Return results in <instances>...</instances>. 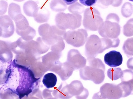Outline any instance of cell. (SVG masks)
Here are the masks:
<instances>
[{
  "mask_svg": "<svg viewBox=\"0 0 133 99\" xmlns=\"http://www.w3.org/2000/svg\"><path fill=\"white\" fill-rule=\"evenodd\" d=\"M40 79L30 67L17 64L14 59L8 62L7 77L0 92L9 91L19 99L27 97L38 88Z\"/></svg>",
  "mask_w": 133,
  "mask_h": 99,
  "instance_id": "cell-1",
  "label": "cell"
},
{
  "mask_svg": "<svg viewBox=\"0 0 133 99\" xmlns=\"http://www.w3.org/2000/svg\"><path fill=\"white\" fill-rule=\"evenodd\" d=\"M15 32L14 23L9 16H0V36L4 38L10 37Z\"/></svg>",
  "mask_w": 133,
  "mask_h": 99,
  "instance_id": "cell-2",
  "label": "cell"
},
{
  "mask_svg": "<svg viewBox=\"0 0 133 99\" xmlns=\"http://www.w3.org/2000/svg\"><path fill=\"white\" fill-rule=\"evenodd\" d=\"M105 64L112 67H116L122 64L123 58L121 54L115 50H112L105 54L104 57Z\"/></svg>",
  "mask_w": 133,
  "mask_h": 99,
  "instance_id": "cell-3",
  "label": "cell"
},
{
  "mask_svg": "<svg viewBox=\"0 0 133 99\" xmlns=\"http://www.w3.org/2000/svg\"><path fill=\"white\" fill-rule=\"evenodd\" d=\"M10 42L0 40V59L7 63L12 60L13 54Z\"/></svg>",
  "mask_w": 133,
  "mask_h": 99,
  "instance_id": "cell-4",
  "label": "cell"
},
{
  "mask_svg": "<svg viewBox=\"0 0 133 99\" xmlns=\"http://www.w3.org/2000/svg\"><path fill=\"white\" fill-rule=\"evenodd\" d=\"M42 82L46 88H52L56 85L57 82L56 76L53 73L46 74L43 77Z\"/></svg>",
  "mask_w": 133,
  "mask_h": 99,
  "instance_id": "cell-5",
  "label": "cell"
},
{
  "mask_svg": "<svg viewBox=\"0 0 133 99\" xmlns=\"http://www.w3.org/2000/svg\"><path fill=\"white\" fill-rule=\"evenodd\" d=\"M20 6L15 3H11L9 6L8 14L12 20H15L16 18L21 15Z\"/></svg>",
  "mask_w": 133,
  "mask_h": 99,
  "instance_id": "cell-6",
  "label": "cell"
},
{
  "mask_svg": "<svg viewBox=\"0 0 133 99\" xmlns=\"http://www.w3.org/2000/svg\"><path fill=\"white\" fill-rule=\"evenodd\" d=\"M10 48L12 52L16 55L22 53L24 51V43L22 38L16 41L10 43Z\"/></svg>",
  "mask_w": 133,
  "mask_h": 99,
  "instance_id": "cell-7",
  "label": "cell"
},
{
  "mask_svg": "<svg viewBox=\"0 0 133 99\" xmlns=\"http://www.w3.org/2000/svg\"><path fill=\"white\" fill-rule=\"evenodd\" d=\"M123 75V71L120 68H110L107 71V75L112 80H115L121 78Z\"/></svg>",
  "mask_w": 133,
  "mask_h": 99,
  "instance_id": "cell-8",
  "label": "cell"
},
{
  "mask_svg": "<svg viewBox=\"0 0 133 99\" xmlns=\"http://www.w3.org/2000/svg\"><path fill=\"white\" fill-rule=\"evenodd\" d=\"M8 64L0 59V85L4 84L6 79Z\"/></svg>",
  "mask_w": 133,
  "mask_h": 99,
  "instance_id": "cell-9",
  "label": "cell"
},
{
  "mask_svg": "<svg viewBox=\"0 0 133 99\" xmlns=\"http://www.w3.org/2000/svg\"><path fill=\"white\" fill-rule=\"evenodd\" d=\"M133 79V72L131 71L125 70L123 71V75L121 77L122 82L128 80V81Z\"/></svg>",
  "mask_w": 133,
  "mask_h": 99,
  "instance_id": "cell-10",
  "label": "cell"
},
{
  "mask_svg": "<svg viewBox=\"0 0 133 99\" xmlns=\"http://www.w3.org/2000/svg\"><path fill=\"white\" fill-rule=\"evenodd\" d=\"M17 97L7 91L0 92V99H16Z\"/></svg>",
  "mask_w": 133,
  "mask_h": 99,
  "instance_id": "cell-11",
  "label": "cell"
},
{
  "mask_svg": "<svg viewBox=\"0 0 133 99\" xmlns=\"http://www.w3.org/2000/svg\"><path fill=\"white\" fill-rule=\"evenodd\" d=\"M8 4L4 0L0 1V16L3 15L7 12Z\"/></svg>",
  "mask_w": 133,
  "mask_h": 99,
  "instance_id": "cell-12",
  "label": "cell"
},
{
  "mask_svg": "<svg viewBox=\"0 0 133 99\" xmlns=\"http://www.w3.org/2000/svg\"><path fill=\"white\" fill-rule=\"evenodd\" d=\"M81 4L87 6H90L95 4L97 0H79Z\"/></svg>",
  "mask_w": 133,
  "mask_h": 99,
  "instance_id": "cell-13",
  "label": "cell"
},
{
  "mask_svg": "<svg viewBox=\"0 0 133 99\" xmlns=\"http://www.w3.org/2000/svg\"><path fill=\"white\" fill-rule=\"evenodd\" d=\"M63 1L67 5H71L77 2V0H63Z\"/></svg>",
  "mask_w": 133,
  "mask_h": 99,
  "instance_id": "cell-14",
  "label": "cell"
},
{
  "mask_svg": "<svg viewBox=\"0 0 133 99\" xmlns=\"http://www.w3.org/2000/svg\"><path fill=\"white\" fill-rule=\"evenodd\" d=\"M130 84L131 90V94H133V79L128 81Z\"/></svg>",
  "mask_w": 133,
  "mask_h": 99,
  "instance_id": "cell-15",
  "label": "cell"
},
{
  "mask_svg": "<svg viewBox=\"0 0 133 99\" xmlns=\"http://www.w3.org/2000/svg\"><path fill=\"white\" fill-rule=\"evenodd\" d=\"M14 1H17V2H21V1H23L24 0H13Z\"/></svg>",
  "mask_w": 133,
  "mask_h": 99,
  "instance_id": "cell-16",
  "label": "cell"
},
{
  "mask_svg": "<svg viewBox=\"0 0 133 99\" xmlns=\"http://www.w3.org/2000/svg\"><path fill=\"white\" fill-rule=\"evenodd\" d=\"M130 1H132V2H133V0H129Z\"/></svg>",
  "mask_w": 133,
  "mask_h": 99,
  "instance_id": "cell-17",
  "label": "cell"
}]
</instances>
